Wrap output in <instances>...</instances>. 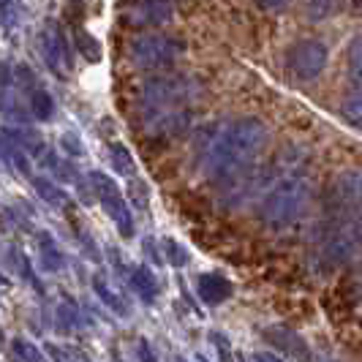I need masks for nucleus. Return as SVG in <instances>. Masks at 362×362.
<instances>
[{"label": "nucleus", "mask_w": 362, "mask_h": 362, "mask_svg": "<svg viewBox=\"0 0 362 362\" xmlns=\"http://www.w3.org/2000/svg\"><path fill=\"white\" fill-rule=\"evenodd\" d=\"M267 128L254 117L213 126L199 142V166L210 177H235L262 153Z\"/></svg>", "instance_id": "f257e3e1"}, {"label": "nucleus", "mask_w": 362, "mask_h": 362, "mask_svg": "<svg viewBox=\"0 0 362 362\" xmlns=\"http://www.w3.org/2000/svg\"><path fill=\"white\" fill-rule=\"evenodd\" d=\"M191 101H194V88L182 76H169V79H156L147 82L142 101H139V117L142 126L153 134H175L182 131L191 120Z\"/></svg>", "instance_id": "f03ea898"}, {"label": "nucleus", "mask_w": 362, "mask_h": 362, "mask_svg": "<svg viewBox=\"0 0 362 362\" xmlns=\"http://www.w3.org/2000/svg\"><path fill=\"white\" fill-rule=\"evenodd\" d=\"M310 202V185L305 177L297 175H286L278 182H272L264 191L262 199V218L270 226H286L294 218H300V213L308 207Z\"/></svg>", "instance_id": "7ed1b4c3"}, {"label": "nucleus", "mask_w": 362, "mask_h": 362, "mask_svg": "<svg viewBox=\"0 0 362 362\" xmlns=\"http://www.w3.org/2000/svg\"><path fill=\"white\" fill-rule=\"evenodd\" d=\"M180 54V44L175 38L166 36H139L131 41L128 47V57L134 66H142V69H158V66H169L175 63Z\"/></svg>", "instance_id": "20e7f679"}, {"label": "nucleus", "mask_w": 362, "mask_h": 362, "mask_svg": "<svg viewBox=\"0 0 362 362\" xmlns=\"http://www.w3.org/2000/svg\"><path fill=\"white\" fill-rule=\"evenodd\" d=\"M289 69L303 79H310L327 66V47L316 38L300 41L289 49Z\"/></svg>", "instance_id": "39448f33"}, {"label": "nucleus", "mask_w": 362, "mask_h": 362, "mask_svg": "<svg viewBox=\"0 0 362 362\" xmlns=\"http://www.w3.org/2000/svg\"><path fill=\"white\" fill-rule=\"evenodd\" d=\"M341 112H344V117L349 123H354V126L362 128V74H360V79L354 82V88L349 90V95L344 98Z\"/></svg>", "instance_id": "423d86ee"}, {"label": "nucleus", "mask_w": 362, "mask_h": 362, "mask_svg": "<svg viewBox=\"0 0 362 362\" xmlns=\"http://www.w3.org/2000/svg\"><path fill=\"white\" fill-rule=\"evenodd\" d=\"M169 14H172V6H163V3H142L131 8L134 22H163Z\"/></svg>", "instance_id": "0eeeda50"}, {"label": "nucleus", "mask_w": 362, "mask_h": 362, "mask_svg": "<svg viewBox=\"0 0 362 362\" xmlns=\"http://www.w3.org/2000/svg\"><path fill=\"white\" fill-rule=\"evenodd\" d=\"M338 202H360L362 199V175L360 172H349L338 180Z\"/></svg>", "instance_id": "6e6552de"}, {"label": "nucleus", "mask_w": 362, "mask_h": 362, "mask_svg": "<svg viewBox=\"0 0 362 362\" xmlns=\"http://www.w3.org/2000/svg\"><path fill=\"white\" fill-rule=\"evenodd\" d=\"M349 63H351V69L357 74H362V33L354 41H351V47H349Z\"/></svg>", "instance_id": "1a4fd4ad"}]
</instances>
